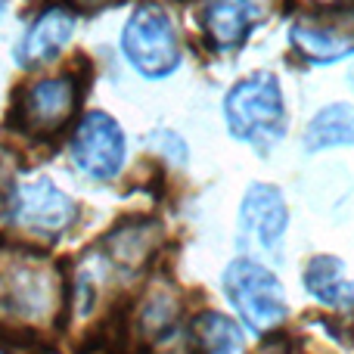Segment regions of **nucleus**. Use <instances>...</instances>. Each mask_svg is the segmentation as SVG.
<instances>
[{"label": "nucleus", "mask_w": 354, "mask_h": 354, "mask_svg": "<svg viewBox=\"0 0 354 354\" xmlns=\"http://www.w3.org/2000/svg\"><path fill=\"white\" fill-rule=\"evenodd\" d=\"M351 143H354V106L351 103L324 106L305 128L308 153H324V149L351 147Z\"/></svg>", "instance_id": "obj_14"}, {"label": "nucleus", "mask_w": 354, "mask_h": 354, "mask_svg": "<svg viewBox=\"0 0 354 354\" xmlns=\"http://www.w3.org/2000/svg\"><path fill=\"white\" fill-rule=\"evenodd\" d=\"M109 3H115V0H68V10L75 6V10H84V12H97Z\"/></svg>", "instance_id": "obj_18"}, {"label": "nucleus", "mask_w": 354, "mask_h": 354, "mask_svg": "<svg viewBox=\"0 0 354 354\" xmlns=\"http://www.w3.org/2000/svg\"><path fill=\"white\" fill-rule=\"evenodd\" d=\"M193 339L202 354H243L245 342L239 326L227 314L205 311L193 320Z\"/></svg>", "instance_id": "obj_15"}, {"label": "nucleus", "mask_w": 354, "mask_h": 354, "mask_svg": "<svg viewBox=\"0 0 354 354\" xmlns=\"http://www.w3.org/2000/svg\"><path fill=\"white\" fill-rule=\"evenodd\" d=\"M305 289L314 301L336 311H354V280H348L345 264L333 255H317L305 268Z\"/></svg>", "instance_id": "obj_13"}, {"label": "nucleus", "mask_w": 354, "mask_h": 354, "mask_svg": "<svg viewBox=\"0 0 354 354\" xmlns=\"http://www.w3.org/2000/svg\"><path fill=\"white\" fill-rule=\"evenodd\" d=\"M289 230V208L274 183H252L239 202L236 245L252 255H270L280 249Z\"/></svg>", "instance_id": "obj_7"}, {"label": "nucleus", "mask_w": 354, "mask_h": 354, "mask_svg": "<svg viewBox=\"0 0 354 354\" xmlns=\"http://www.w3.org/2000/svg\"><path fill=\"white\" fill-rule=\"evenodd\" d=\"M81 87L68 75L41 78L16 93L10 109V128L25 137H53L72 122Z\"/></svg>", "instance_id": "obj_4"}, {"label": "nucleus", "mask_w": 354, "mask_h": 354, "mask_svg": "<svg viewBox=\"0 0 354 354\" xmlns=\"http://www.w3.org/2000/svg\"><path fill=\"white\" fill-rule=\"evenodd\" d=\"M177 320V301L168 289H153L143 299L140 311H137V324H140L143 336H165Z\"/></svg>", "instance_id": "obj_16"}, {"label": "nucleus", "mask_w": 354, "mask_h": 354, "mask_svg": "<svg viewBox=\"0 0 354 354\" xmlns=\"http://www.w3.org/2000/svg\"><path fill=\"white\" fill-rule=\"evenodd\" d=\"M53 268L35 258H16L0 268V314L10 320L44 324L59 308V286Z\"/></svg>", "instance_id": "obj_5"}, {"label": "nucleus", "mask_w": 354, "mask_h": 354, "mask_svg": "<svg viewBox=\"0 0 354 354\" xmlns=\"http://www.w3.org/2000/svg\"><path fill=\"white\" fill-rule=\"evenodd\" d=\"M6 3H10V0H0V16H3V10H6Z\"/></svg>", "instance_id": "obj_20"}, {"label": "nucleus", "mask_w": 354, "mask_h": 354, "mask_svg": "<svg viewBox=\"0 0 354 354\" xmlns=\"http://www.w3.org/2000/svg\"><path fill=\"white\" fill-rule=\"evenodd\" d=\"M224 295L236 308L239 320L252 333H270L286 320V295L283 286L261 261L255 258H236L224 270Z\"/></svg>", "instance_id": "obj_3"}, {"label": "nucleus", "mask_w": 354, "mask_h": 354, "mask_svg": "<svg viewBox=\"0 0 354 354\" xmlns=\"http://www.w3.org/2000/svg\"><path fill=\"white\" fill-rule=\"evenodd\" d=\"M75 35V16L68 6L53 3V6H44L31 25L22 31L19 44L12 47V59L19 62L22 68H37V66H47L53 62L56 56L66 50V44L72 41Z\"/></svg>", "instance_id": "obj_10"}, {"label": "nucleus", "mask_w": 354, "mask_h": 354, "mask_svg": "<svg viewBox=\"0 0 354 354\" xmlns=\"http://www.w3.org/2000/svg\"><path fill=\"white\" fill-rule=\"evenodd\" d=\"M149 143H153L156 153H162L165 159L177 162V165H183V162H187V156H189L187 143H183L180 134H174V131H156V134L149 137Z\"/></svg>", "instance_id": "obj_17"}, {"label": "nucleus", "mask_w": 354, "mask_h": 354, "mask_svg": "<svg viewBox=\"0 0 354 354\" xmlns=\"http://www.w3.org/2000/svg\"><path fill=\"white\" fill-rule=\"evenodd\" d=\"M159 245V224L156 221H128L106 236V255L124 274H134L149 261Z\"/></svg>", "instance_id": "obj_12"}, {"label": "nucleus", "mask_w": 354, "mask_h": 354, "mask_svg": "<svg viewBox=\"0 0 354 354\" xmlns=\"http://www.w3.org/2000/svg\"><path fill=\"white\" fill-rule=\"evenodd\" d=\"M224 122L233 140L249 143L258 153L277 147L289 128L280 78L268 68L239 78L224 97Z\"/></svg>", "instance_id": "obj_1"}, {"label": "nucleus", "mask_w": 354, "mask_h": 354, "mask_svg": "<svg viewBox=\"0 0 354 354\" xmlns=\"http://www.w3.org/2000/svg\"><path fill=\"white\" fill-rule=\"evenodd\" d=\"M122 53L137 75L149 81L168 78L180 68V35L165 6L140 3L122 28Z\"/></svg>", "instance_id": "obj_2"}, {"label": "nucleus", "mask_w": 354, "mask_h": 354, "mask_svg": "<svg viewBox=\"0 0 354 354\" xmlns=\"http://www.w3.org/2000/svg\"><path fill=\"white\" fill-rule=\"evenodd\" d=\"M68 153H72V162L81 174L106 183L112 177H118V171L124 168L128 140H124L122 124L109 112L93 109L87 115H81V122L75 124Z\"/></svg>", "instance_id": "obj_6"}, {"label": "nucleus", "mask_w": 354, "mask_h": 354, "mask_svg": "<svg viewBox=\"0 0 354 354\" xmlns=\"http://www.w3.org/2000/svg\"><path fill=\"white\" fill-rule=\"evenodd\" d=\"M289 47L311 66H330V62L348 59L354 56V25L345 16H301L289 25Z\"/></svg>", "instance_id": "obj_9"}, {"label": "nucleus", "mask_w": 354, "mask_h": 354, "mask_svg": "<svg viewBox=\"0 0 354 354\" xmlns=\"http://www.w3.org/2000/svg\"><path fill=\"white\" fill-rule=\"evenodd\" d=\"M199 19L214 50H233L261 22V6L258 0H205Z\"/></svg>", "instance_id": "obj_11"}, {"label": "nucleus", "mask_w": 354, "mask_h": 354, "mask_svg": "<svg viewBox=\"0 0 354 354\" xmlns=\"http://www.w3.org/2000/svg\"><path fill=\"white\" fill-rule=\"evenodd\" d=\"M348 81H351V87H354V68H351V72H348Z\"/></svg>", "instance_id": "obj_21"}, {"label": "nucleus", "mask_w": 354, "mask_h": 354, "mask_svg": "<svg viewBox=\"0 0 354 354\" xmlns=\"http://www.w3.org/2000/svg\"><path fill=\"white\" fill-rule=\"evenodd\" d=\"M314 6H342V3H348V0H311Z\"/></svg>", "instance_id": "obj_19"}, {"label": "nucleus", "mask_w": 354, "mask_h": 354, "mask_svg": "<svg viewBox=\"0 0 354 354\" xmlns=\"http://www.w3.org/2000/svg\"><path fill=\"white\" fill-rule=\"evenodd\" d=\"M78 221V205L68 193H62L50 177H37L16 189V214L12 224L25 227L37 236H59Z\"/></svg>", "instance_id": "obj_8"}]
</instances>
